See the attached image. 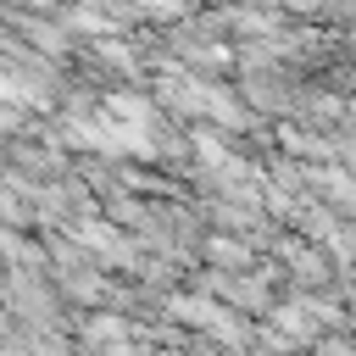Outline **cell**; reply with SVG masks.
Instances as JSON below:
<instances>
[{"label": "cell", "instance_id": "6da1fadb", "mask_svg": "<svg viewBox=\"0 0 356 356\" xmlns=\"http://www.w3.org/2000/svg\"><path fill=\"white\" fill-rule=\"evenodd\" d=\"M161 89H167V100H178L184 111H206V117H217V122H245V111H239L222 89H211V83H200V78H189V72H161Z\"/></svg>", "mask_w": 356, "mask_h": 356}, {"label": "cell", "instance_id": "7a4b0ae2", "mask_svg": "<svg viewBox=\"0 0 356 356\" xmlns=\"http://www.w3.org/2000/svg\"><path fill=\"white\" fill-rule=\"evenodd\" d=\"M172 317H178V323H195V328H206V334H217V339H245V328H239L217 300H200V295H172Z\"/></svg>", "mask_w": 356, "mask_h": 356}, {"label": "cell", "instance_id": "3957f363", "mask_svg": "<svg viewBox=\"0 0 356 356\" xmlns=\"http://www.w3.org/2000/svg\"><path fill=\"white\" fill-rule=\"evenodd\" d=\"M317 317H328V312H323V306H306V300H295V306H278V312H273V323H278L289 339H312Z\"/></svg>", "mask_w": 356, "mask_h": 356}, {"label": "cell", "instance_id": "277c9868", "mask_svg": "<svg viewBox=\"0 0 356 356\" xmlns=\"http://www.w3.org/2000/svg\"><path fill=\"white\" fill-rule=\"evenodd\" d=\"M106 111H111V117H122V122H150V106H145L139 95H111V100H106Z\"/></svg>", "mask_w": 356, "mask_h": 356}, {"label": "cell", "instance_id": "5b68a950", "mask_svg": "<svg viewBox=\"0 0 356 356\" xmlns=\"http://www.w3.org/2000/svg\"><path fill=\"white\" fill-rule=\"evenodd\" d=\"M211 261H228V267H245V261H250V250H245V245H234V239H211Z\"/></svg>", "mask_w": 356, "mask_h": 356}, {"label": "cell", "instance_id": "8992f818", "mask_svg": "<svg viewBox=\"0 0 356 356\" xmlns=\"http://www.w3.org/2000/svg\"><path fill=\"white\" fill-rule=\"evenodd\" d=\"M122 334H128L122 317H95V323H89V339H106V345H111V339H122Z\"/></svg>", "mask_w": 356, "mask_h": 356}, {"label": "cell", "instance_id": "52a82bcc", "mask_svg": "<svg viewBox=\"0 0 356 356\" xmlns=\"http://www.w3.org/2000/svg\"><path fill=\"white\" fill-rule=\"evenodd\" d=\"M323 189H328V195H339L345 206H356V184H350L345 172H323Z\"/></svg>", "mask_w": 356, "mask_h": 356}, {"label": "cell", "instance_id": "ba28073f", "mask_svg": "<svg viewBox=\"0 0 356 356\" xmlns=\"http://www.w3.org/2000/svg\"><path fill=\"white\" fill-rule=\"evenodd\" d=\"M78 234H83L89 245H100V250H122V245H117V234H111V228H100V222H83Z\"/></svg>", "mask_w": 356, "mask_h": 356}, {"label": "cell", "instance_id": "9c48e42d", "mask_svg": "<svg viewBox=\"0 0 356 356\" xmlns=\"http://www.w3.org/2000/svg\"><path fill=\"white\" fill-rule=\"evenodd\" d=\"M0 100H17V106H33V95H28V89H17V83H11L6 72H0Z\"/></svg>", "mask_w": 356, "mask_h": 356}, {"label": "cell", "instance_id": "30bf717a", "mask_svg": "<svg viewBox=\"0 0 356 356\" xmlns=\"http://www.w3.org/2000/svg\"><path fill=\"white\" fill-rule=\"evenodd\" d=\"M284 145H289V150H312V156H317V139H306V134H295V128H284Z\"/></svg>", "mask_w": 356, "mask_h": 356}, {"label": "cell", "instance_id": "8fae6325", "mask_svg": "<svg viewBox=\"0 0 356 356\" xmlns=\"http://www.w3.org/2000/svg\"><path fill=\"white\" fill-rule=\"evenodd\" d=\"M317 356H356V350H350V345H339V339H328V345H323Z\"/></svg>", "mask_w": 356, "mask_h": 356}, {"label": "cell", "instance_id": "7c38bea8", "mask_svg": "<svg viewBox=\"0 0 356 356\" xmlns=\"http://www.w3.org/2000/svg\"><path fill=\"white\" fill-rule=\"evenodd\" d=\"M139 6H150V11H178V0H139Z\"/></svg>", "mask_w": 356, "mask_h": 356}]
</instances>
